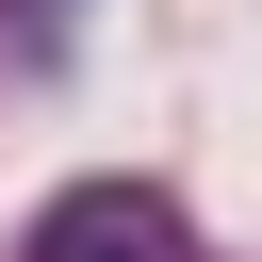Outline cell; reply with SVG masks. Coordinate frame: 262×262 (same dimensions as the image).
Returning a JSON list of instances; mask_svg holds the SVG:
<instances>
[{"instance_id":"obj_1","label":"cell","mask_w":262,"mask_h":262,"mask_svg":"<svg viewBox=\"0 0 262 262\" xmlns=\"http://www.w3.org/2000/svg\"><path fill=\"white\" fill-rule=\"evenodd\" d=\"M33 262H180V213L147 180H82V196L33 213Z\"/></svg>"}]
</instances>
